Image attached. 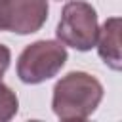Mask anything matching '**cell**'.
<instances>
[{"instance_id": "6da1fadb", "label": "cell", "mask_w": 122, "mask_h": 122, "mask_svg": "<svg viewBox=\"0 0 122 122\" xmlns=\"http://www.w3.org/2000/svg\"><path fill=\"white\" fill-rule=\"evenodd\" d=\"M103 99L101 82L82 71L69 72L53 86L51 109L61 120H86Z\"/></svg>"}, {"instance_id": "7a4b0ae2", "label": "cell", "mask_w": 122, "mask_h": 122, "mask_svg": "<svg viewBox=\"0 0 122 122\" xmlns=\"http://www.w3.org/2000/svg\"><path fill=\"white\" fill-rule=\"evenodd\" d=\"M67 61V50L55 40H38L27 46L17 59V76L25 84H40L53 78Z\"/></svg>"}, {"instance_id": "3957f363", "label": "cell", "mask_w": 122, "mask_h": 122, "mask_svg": "<svg viewBox=\"0 0 122 122\" xmlns=\"http://www.w3.org/2000/svg\"><path fill=\"white\" fill-rule=\"evenodd\" d=\"M97 13L88 2L71 0L61 11L57 23V40L63 46L74 48L78 51H88L95 46L97 40Z\"/></svg>"}, {"instance_id": "277c9868", "label": "cell", "mask_w": 122, "mask_h": 122, "mask_svg": "<svg viewBox=\"0 0 122 122\" xmlns=\"http://www.w3.org/2000/svg\"><path fill=\"white\" fill-rule=\"evenodd\" d=\"M48 19V0H2V30L30 34Z\"/></svg>"}, {"instance_id": "5b68a950", "label": "cell", "mask_w": 122, "mask_h": 122, "mask_svg": "<svg viewBox=\"0 0 122 122\" xmlns=\"http://www.w3.org/2000/svg\"><path fill=\"white\" fill-rule=\"evenodd\" d=\"M97 51L99 57L112 69L120 71V19L111 17L97 30Z\"/></svg>"}, {"instance_id": "8992f818", "label": "cell", "mask_w": 122, "mask_h": 122, "mask_svg": "<svg viewBox=\"0 0 122 122\" xmlns=\"http://www.w3.org/2000/svg\"><path fill=\"white\" fill-rule=\"evenodd\" d=\"M17 109H19V101L15 92H11V88L0 82V122L13 118Z\"/></svg>"}, {"instance_id": "52a82bcc", "label": "cell", "mask_w": 122, "mask_h": 122, "mask_svg": "<svg viewBox=\"0 0 122 122\" xmlns=\"http://www.w3.org/2000/svg\"><path fill=\"white\" fill-rule=\"evenodd\" d=\"M10 61H11V53H10V50H8L4 44H0V80H2L4 72L8 71V67H10Z\"/></svg>"}, {"instance_id": "ba28073f", "label": "cell", "mask_w": 122, "mask_h": 122, "mask_svg": "<svg viewBox=\"0 0 122 122\" xmlns=\"http://www.w3.org/2000/svg\"><path fill=\"white\" fill-rule=\"evenodd\" d=\"M0 30H2V0H0Z\"/></svg>"}]
</instances>
